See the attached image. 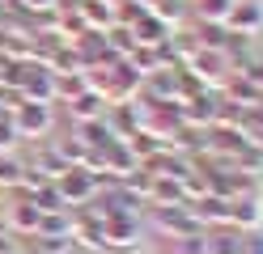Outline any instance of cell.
Returning a JSON list of instances; mask_svg holds the SVG:
<instances>
[{
	"label": "cell",
	"mask_w": 263,
	"mask_h": 254,
	"mask_svg": "<svg viewBox=\"0 0 263 254\" xmlns=\"http://www.w3.org/2000/svg\"><path fill=\"white\" fill-rule=\"evenodd\" d=\"M0 182H17V165L9 157H0Z\"/></svg>",
	"instance_id": "cell-1"
}]
</instances>
